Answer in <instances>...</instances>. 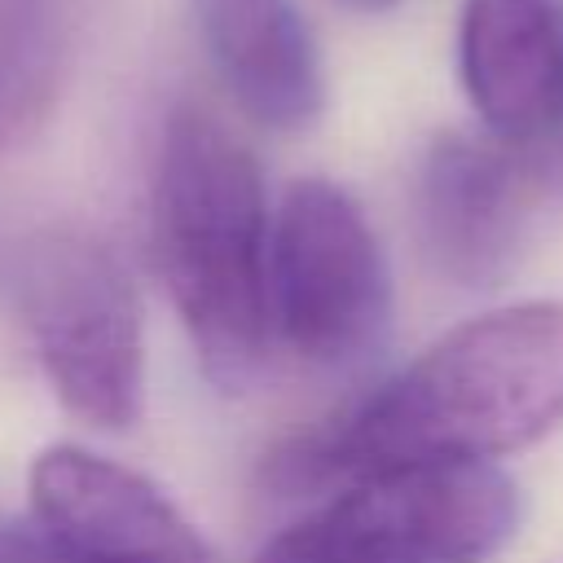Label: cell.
<instances>
[{"mask_svg":"<svg viewBox=\"0 0 563 563\" xmlns=\"http://www.w3.org/2000/svg\"><path fill=\"white\" fill-rule=\"evenodd\" d=\"M559 422L563 299H519L453 325L383 387L286 440L268 484L317 493L391 466H493Z\"/></svg>","mask_w":563,"mask_h":563,"instance_id":"1","label":"cell"},{"mask_svg":"<svg viewBox=\"0 0 563 563\" xmlns=\"http://www.w3.org/2000/svg\"><path fill=\"white\" fill-rule=\"evenodd\" d=\"M150 242L163 290L207 378H251L273 343V207L251 145L198 101H180L163 123L150 185Z\"/></svg>","mask_w":563,"mask_h":563,"instance_id":"2","label":"cell"},{"mask_svg":"<svg viewBox=\"0 0 563 563\" xmlns=\"http://www.w3.org/2000/svg\"><path fill=\"white\" fill-rule=\"evenodd\" d=\"M13 303L53 396L97 431H128L145 405L132 268L92 233H40L13 264Z\"/></svg>","mask_w":563,"mask_h":563,"instance_id":"3","label":"cell"},{"mask_svg":"<svg viewBox=\"0 0 563 563\" xmlns=\"http://www.w3.org/2000/svg\"><path fill=\"white\" fill-rule=\"evenodd\" d=\"M515 528L519 488L497 466H391L339 484L255 563H488Z\"/></svg>","mask_w":563,"mask_h":563,"instance_id":"4","label":"cell"},{"mask_svg":"<svg viewBox=\"0 0 563 563\" xmlns=\"http://www.w3.org/2000/svg\"><path fill=\"white\" fill-rule=\"evenodd\" d=\"M391 321V273L361 202L325 180H290L273 207L268 325L308 365L365 356Z\"/></svg>","mask_w":563,"mask_h":563,"instance_id":"5","label":"cell"},{"mask_svg":"<svg viewBox=\"0 0 563 563\" xmlns=\"http://www.w3.org/2000/svg\"><path fill=\"white\" fill-rule=\"evenodd\" d=\"M31 519L101 563H207L198 528L141 471L88 449L48 444L26 471Z\"/></svg>","mask_w":563,"mask_h":563,"instance_id":"6","label":"cell"},{"mask_svg":"<svg viewBox=\"0 0 563 563\" xmlns=\"http://www.w3.org/2000/svg\"><path fill=\"white\" fill-rule=\"evenodd\" d=\"M457 79L501 145H523L563 119V4L462 0Z\"/></svg>","mask_w":563,"mask_h":563,"instance_id":"7","label":"cell"},{"mask_svg":"<svg viewBox=\"0 0 563 563\" xmlns=\"http://www.w3.org/2000/svg\"><path fill=\"white\" fill-rule=\"evenodd\" d=\"M519 172L501 141L435 136L413 176V224L431 268L457 286L506 273L519 238Z\"/></svg>","mask_w":563,"mask_h":563,"instance_id":"8","label":"cell"},{"mask_svg":"<svg viewBox=\"0 0 563 563\" xmlns=\"http://www.w3.org/2000/svg\"><path fill=\"white\" fill-rule=\"evenodd\" d=\"M194 26L233 106L268 132H303L325 110V66L295 0H194Z\"/></svg>","mask_w":563,"mask_h":563,"instance_id":"9","label":"cell"},{"mask_svg":"<svg viewBox=\"0 0 563 563\" xmlns=\"http://www.w3.org/2000/svg\"><path fill=\"white\" fill-rule=\"evenodd\" d=\"M70 53L62 0H0V150L22 141L57 101Z\"/></svg>","mask_w":563,"mask_h":563,"instance_id":"10","label":"cell"},{"mask_svg":"<svg viewBox=\"0 0 563 563\" xmlns=\"http://www.w3.org/2000/svg\"><path fill=\"white\" fill-rule=\"evenodd\" d=\"M0 563H101V559L66 545L31 515H18V519H0Z\"/></svg>","mask_w":563,"mask_h":563,"instance_id":"11","label":"cell"},{"mask_svg":"<svg viewBox=\"0 0 563 563\" xmlns=\"http://www.w3.org/2000/svg\"><path fill=\"white\" fill-rule=\"evenodd\" d=\"M343 4H352V9H365V13H383V9H391L396 0H343Z\"/></svg>","mask_w":563,"mask_h":563,"instance_id":"12","label":"cell"}]
</instances>
